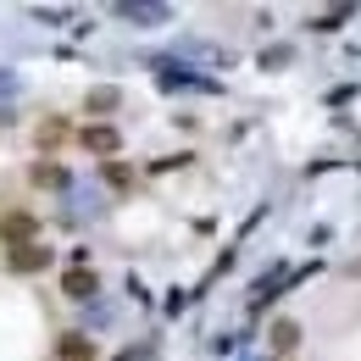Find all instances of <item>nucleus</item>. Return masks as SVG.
<instances>
[{"label": "nucleus", "mask_w": 361, "mask_h": 361, "mask_svg": "<svg viewBox=\"0 0 361 361\" xmlns=\"http://www.w3.org/2000/svg\"><path fill=\"white\" fill-rule=\"evenodd\" d=\"M6 239H17V245L34 239V217H28V212H11V217H6Z\"/></svg>", "instance_id": "nucleus-1"}, {"label": "nucleus", "mask_w": 361, "mask_h": 361, "mask_svg": "<svg viewBox=\"0 0 361 361\" xmlns=\"http://www.w3.org/2000/svg\"><path fill=\"white\" fill-rule=\"evenodd\" d=\"M84 145L90 150H117V134L111 128H84Z\"/></svg>", "instance_id": "nucleus-2"}, {"label": "nucleus", "mask_w": 361, "mask_h": 361, "mask_svg": "<svg viewBox=\"0 0 361 361\" xmlns=\"http://www.w3.org/2000/svg\"><path fill=\"white\" fill-rule=\"evenodd\" d=\"M50 256L45 250H17V256H11V267H23V272H34V267H45Z\"/></svg>", "instance_id": "nucleus-3"}, {"label": "nucleus", "mask_w": 361, "mask_h": 361, "mask_svg": "<svg viewBox=\"0 0 361 361\" xmlns=\"http://www.w3.org/2000/svg\"><path fill=\"white\" fill-rule=\"evenodd\" d=\"M67 295H94V278L90 272H67Z\"/></svg>", "instance_id": "nucleus-4"}]
</instances>
